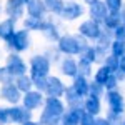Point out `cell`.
<instances>
[{
  "instance_id": "cell-1",
  "label": "cell",
  "mask_w": 125,
  "mask_h": 125,
  "mask_svg": "<svg viewBox=\"0 0 125 125\" xmlns=\"http://www.w3.org/2000/svg\"><path fill=\"white\" fill-rule=\"evenodd\" d=\"M87 39L80 33L77 35H60L57 40V50L63 55H80L87 47Z\"/></svg>"
},
{
  "instance_id": "cell-2",
  "label": "cell",
  "mask_w": 125,
  "mask_h": 125,
  "mask_svg": "<svg viewBox=\"0 0 125 125\" xmlns=\"http://www.w3.org/2000/svg\"><path fill=\"white\" fill-rule=\"evenodd\" d=\"M50 67H52V63L47 58V55H33L30 58V77L33 80L42 77H48Z\"/></svg>"
},
{
  "instance_id": "cell-3",
  "label": "cell",
  "mask_w": 125,
  "mask_h": 125,
  "mask_svg": "<svg viewBox=\"0 0 125 125\" xmlns=\"http://www.w3.org/2000/svg\"><path fill=\"white\" fill-rule=\"evenodd\" d=\"M7 47L13 52H25L30 47V37H29V30H15L13 35L7 40Z\"/></svg>"
},
{
  "instance_id": "cell-4",
  "label": "cell",
  "mask_w": 125,
  "mask_h": 125,
  "mask_svg": "<svg viewBox=\"0 0 125 125\" xmlns=\"http://www.w3.org/2000/svg\"><path fill=\"white\" fill-rule=\"evenodd\" d=\"M5 68L9 70V73L12 77H19V75H23L27 73V63L23 62V58L20 57L17 52L10 53L7 57V62H5Z\"/></svg>"
},
{
  "instance_id": "cell-5",
  "label": "cell",
  "mask_w": 125,
  "mask_h": 125,
  "mask_svg": "<svg viewBox=\"0 0 125 125\" xmlns=\"http://www.w3.org/2000/svg\"><path fill=\"white\" fill-rule=\"evenodd\" d=\"M105 100H107V105H108V112H114L118 115H122L125 112V100L117 88L115 90H107Z\"/></svg>"
},
{
  "instance_id": "cell-6",
  "label": "cell",
  "mask_w": 125,
  "mask_h": 125,
  "mask_svg": "<svg viewBox=\"0 0 125 125\" xmlns=\"http://www.w3.org/2000/svg\"><path fill=\"white\" fill-rule=\"evenodd\" d=\"M102 25H100V22H95V20L88 19L85 22H82L80 23V27H78V33L82 35V37H85L87 40H97L100 37V33H102Z\"/></svg>"
},
{
  "instance_id": "cell-7",
  "label": "cell",
  "mask_w": 125,
  "mask_h": 125,
  "mask_svg": "<svg viewBox=\"0 0 125 125\" xmlns=\"http://www.w3.org/2000/svg\"><path fill=\"white\" fill-rule=\"evenodd\" d=\"M9 117H10V122H12V124L22 125L23 122H27V120L32 118V110L25 108L23 105L15 104V105H12L9 108Z\"/></svg>"
},
{
  "instance_id": "cell-8",
  "label": "cell",
  "mask_w": 125,
  "mask_h": 125,
  "mask_svg": "<svg viewBox=\"0 0 125 125\" xmlns=\"http://www.w3.org/2000/svg\"><path fill=\"white\" fill-rule=\"evenodd\" d=\"M67 108H65V104L60 100V97H47L45 98V104H43V110L42 112H45V114H50V115L53 117H62V114L65 112Z\"/></svg>"
},
{
  "instance_id": "cell-9",
  "label": "cell",
  "mask_w": 125,
  "mask_h": 125,
  "mask_svg": "<svg viewBox=\"0 0 125 125\" xmlns=\"http://www.w3.org/2000/svg\"><path fill=\"white\" fill-rule=\"evenodd\" d=\"M82 114H83V105L68 107V110H65L60 117V125H80Z\"/></svg>"
},
{
  "instance_id": "cell-10",
  "label": "cell",
  "mask_w": 125,
  "mask_h": 125,
  "mask_svg": "<svg viewBox=\"0 0 125 125\" xmlns=\"http://www.w3.org/2000/svg\"><path fill=\"white\" fill-rule=\"evenodd\" d=\"M0 97L5 100V102H9L10 105H15V104H19L20 100H22V92H20L17 85L15 83H5V85L0 88Z\"/></svg>"
},
{
  "instance_id": "cell-11",
  "label": "cell",
  "mask_w": 125,
  "mask_h": 125,
  "mask_svg": "<svg viewBox=\"0 0 125 125\" xmlns=\"http://www.w3.org/2000/svg\"><path fill=\"white\" fill-rule=\"evenodd\" d=\"M82 13H83L82 3H77V2H65V3H63V9L60 12V17L63 20L72 22V20H77L78 17H82Z\"/></svg>"
},
{
  "instance_id": "cell-12",
  "label": "cell",
  "mask_w": 125,
  "mask_h": 125,
  "mask_svg": "<svg viewBox=\"0 0 125 125\" xmlns=\"http://www.w3.org/2000/svg\"><path fill=\"white\" fill-rule=\"evenodd\" d=\"M22 104L29 110H35L43 104V95L40 90H29L22 95Z\"/></svg>"
},
{
  "instance_id": "cell-13",
  "label": "cell",
  "mask_w": 125,
  "mask_h": 125,
  "mask_svg": "<svg viewBox=\"0 0 125 125\" xmlns=\"http://www.w3.org/2000/svg\"><path fill=\"white\" fill-rule=\"evenodd\" d=\"M65 92V85L58 77H47V83H45V90L43 94H47L48 97H63Z\"/></svg>"
},
{
  "instance_id": "cell-14",
  "label": "cell",
  "mask_w": 125,
  "mask_h": 125,
  "mask_svg": "<svg viewBox=\"0 0 125 125\" xmlns=\"http://www.w3.org/2000/svg\"><path fill=\"white\" fill-rule=\"evenodd\" d=\"M88 15H90V19L95 20V22H104L105 17L108 15V9H107L105 2H102V0H95L94 3H90L88 5Z\"/></svg>"
},
{
  "instance_id": "cell-15",
  "label": "cell",
  "mask_w": 125,
  "mask_h": 125,
  "mask_svg": "<svg viewBox=\"0 0 125 125\" xmlns=\"http://www.w3.org/2000/svg\"><path fill=\"white\" fill-rule=\"evenodd\" d=\"M60 72H62V75H65V77H77L78 75V63L77 60H73V58L70 57H65L62 62H60Z\"/></svg>"
},
{
  "instance_id": "cell-16",
  "label": "cell",
  "mask_w": 125,
  "mask_h": 125,
  "mask_svg": "<svg viewBox=\"0 0 125 125\" xmlns=\"http://www.w3.org/2000/svg\"><path fill=\"white\" fill-rule=\"evenodd\" d=\"M25 7H27V13H29V15L39 17V19H43V15H45V12H47L43 0H27Z\"/></svg>"
},
{
  "instance_id": "cell-17",
  "label": "cell",
  "mask_w": 125,
  "mask_h": 125,
  "mask_svg": "<svg viewBox=\"0 0 125 125\" xmlns=\"http://www.w3.org/2000/svg\"><path fill=\"white\" fill-rule=\"evenodd\" d=\"M83 110L90 115L97 117L100 112H102V105H100V98L98 97H92V95H87V98L83 100Z\"/></svg>"
},
{
  "instance_id": "cell-18",
  "label": "cell",
  "mask_w": 125,
  "mask_h": 125,
  "mask_svg": "<svg viewBox=\"0 0 125 125\" xmlns=\"http://www.w3.org/2000/svg\"><path fill=\"white\" fill-rule=\"evenodd\" d=\"M72 87L75 88V92H77L82 98H85V97L88 95V87H90V83H88L87 77H83V75L78 73L77 77H73V83H72Z\"/></svg>"
},
{
  "instance_id": "cell-19",
  "label": "cell",
  "mask_w": 125,
  "mask_h": 125,
  "mask_svg": "<svg viewBox=\"0 0 125 125\" xmlns=\"http://www.w3.org/2000/svg\"><path fill=\"white\" fill-rule=\"evenodd\" d=\"M13 32H15V20L13 19H5L0 22V39L2 40H7L13 35Z\"/></svg>"
},
{
  "instance_id": "cell-20",
  "label": "cell",
  "mask_w": 125,
  "mask_h": 125,
  "mask_svg": "<svg viewBox=\"0 0 125 125\" xmlns=\"http://www.w3.org/2000/svg\"><path fill=\"white\" fill-rule=\"evenodd\" d=\"M42 33L45 35V39L50 40V42H57L60 39V32H58V27L53 23V22H43V27H42Z\"/></svg>"
},
{
  "instance_id": "cell-21",
  "label": "cell",
  "mask_w": 125,
  "mask_h": 125,
  "mask_svg": "<svg viewBox=\"0 0 125 125\" xmlns=\"http://www.w3.org/2000/svg\"><path fill=\"white\" fill-rule=\"evenodd\" d=\"M63 97H65V100H67V105L68 107H78V105H82V97L75 92V88H73L72 85L65 87Z\"/></svg>"
},
{
  "instance_id": "cell-22",
  "label": "cell",
  "mask_w": 125,
  "mask_h": 125,
  "mask_svg": "<svg viewBox=\"0 0 125 125\" xmlns=\"http://www.w3.org/2000/svg\"><path fill=\"white\" fill-rule=\"evenodd\" d=\"M102 23H104V27H105L107 30L117 29V27L122 23V15H120V12H108V15L105 17V20H104Z\"/></svg>"
},
{
  "instance_id": "cell-23",
  "label": "cell",
  "mask_w": 125,
  "mask_h": 125,
  "mask_svg": "<svg viewBox=\"0 0 125 125\" xmlns=\"http://www.w3.org/2000/svg\"><path fill=\"white\" fill-rule=\"evenodd\" d=\"M15 85H17V88L22 94H25V92H29V90L33 88V78L27 77V73L19 75V77H15Z\"/></svg>"
},
{
  "instance_id": "cell-24",
  "label": "cell",
  "mask_w": 125,
  "mask_h": 125,
  "mask_svg": "<svg viewBox=\"0 0 125 125\" xmlns=\"http://www.w3.org/2000/svg\"><path fill=\"white\" fill-rule=\"evenodd\" d=\"M97 47L100 48H105V50H108L110 48V43L114 42V30H102V33H100V37L95 40Z\"/></svg>"
},
{
  "instance_id": "cell-25",
  "label": "cell",
  "mask_w": 125,
  "mask_h": 125,
  "mask_svg": "<svg viewBox=\"0 0 125 125\" xmlns=\"http://www.w3.org/2000/svg\"><path fill=\"white\" fill-rule=\"evenodd\" d=\"M43 22L45 20L43 19H39V17H32V15H29L27 19H23V27L27 30H42V27H43Z\"/></svg>"
},
{
  "instance_id": "cell-26",
  "label": "cell",
  "mask_w": 125,
  "mask_h": 125,
  "mask_svg": "<svg viewBox=\"0 0 125 125\" xmlns=\"http://www.w3.org/2000/svg\"><path fill=\"white\" fill-rule=\"evenodd\" d=\"M43 3H45V9L47 12H52V13H57L60 15V12L63 9V0H43Z\"/></svg>"
},
{
  "instance_id": "cell-27",
  "label": "cell",
  "mask_w": 125,
  "mask_h": 125,
  "mask_svg": "<svg viewBox=\"0 0 125 125\" xmlns=\"http://www.w3.org/2000/svg\"><path fill=\"white\" fill-rule=\"evenodd\" d=\"M110 75H112V70L107 67V65H102V67H100V68L95 72V77H94V80H95L97 83H102V85H104V83L107 82V78L110 77Z\"/></svg>"
},
{
  "instance_id": "cell-28",
  "label": "cell",
  "mask_w": 125,
  "mask_h": 125,
  "mask_svg": "<svg viewBox=\"0 0 125 125\" xmlns=\"http://www.w3.org/2000/svg\"><path fill=\"white\" fill-rule=\"evenodd\" d=\"M5 13L9 15L10 19L17 20L20 17H23V7H20V5H12V3H7V7H5Z\"/></svg>"
},
{
  "instance_id": "cell-29",
  "label": "cell",
  "mask_w": 125,
  "mask_h": 125,
  "mask_svg": "<svg viewBox=\"0 0 125 125\" xmlns=\"http://www.w3.org/2000/svg\"><path fill=\"white\" fill-rule=\"evenodd\" d=\"M78 73L80 75H83V77H88L90 73H92V62H88L87 58H83V57H80L78 58Z\"/></svg>"
},
{
  "instance_id": "cell-30",
  "label": "cell",
  "mask_w": 125,
  "mask_h": 125,
  "mask_svg": "<svg viewBox=\"0 0 125 125\" xmlns=\"http://www.w3.org/2000/svg\"><path fill=\"white\" fill-rule=\"evenodd\" d=\"M110 53H114L115 57H124L125 55V43L124 42H120V40H115L114 39V42L110 43Z\"/></svg>"
},
{
  "instance_id": "cell-31",
  "label": "cell",
  "mask_w": 125,
  "mask_h": 125,
  "mask_svg": "<svg viewBox=\"0 0 125 125\" xmlns=\"http://www.w3.org/2000/svg\"><path fill=\"white\" fill-rule=\"evenodd\" d=\"M105 94V87L102 85V83H97L95 80L90 83V87H88V95H92V97H100Z\"/></svg>"
},
{
  "instance_id": "cell-32",
  "label": "cell",
  "mask_w": 125,
  "mask_h": 125,
  "mask_svg": "<svg viewBox=\"0 0 125 125\" xmlns=\"http://www.w3.org/2000/svg\"><path fill=\"white\" fill-rule=\"evenodd\" d=\"M80 57L87 58L88 62H97V50H95V45H87L85 48H83V52L80 53Z\"/></svg>"
},
{
  "instance_id": "cell-33",
  "label": "cell",
  "mask_w": 125,
  "mask_h": 125,
  "mask_svg": "<svg viewBox=\"0 0 125 125\" xmlns=\"http://www.w3.org/2000/svg\"><path fill=\"white\" fill-rule=\"evenodd\" d=\"M39 122L42 125H58V124H60V118H58V117L50 115V114L42 112V114H40V120H39Z\"/></svg>"
},
{
  "instance_id": "cell-34",
  "label": "cell",
  "mask_w": 125,
  "mask_h": 125,
  "mask_svg": "<svg viewBox=\"0 0 125 125\" xmlns=\"http://www.w3.org/2000/svg\"><path fill=\"white\" fill-rule=\"evenodd\" d=\"M104 65H107V67L110 68L112 72H115L117 68H118V57H115L114 53L107 55V57L104 58Z\"/></svg>"
},
{
  "instance_id": "cell-35",
  "label": "cell",
  "mask_w": 125,
  "mask_h": 125,
  "mask_svg": "<svg viewBox=\"0 0 125 125\" xmlns=\"http://www.w3.org/2000/svg\"><path fill=\"white\" fill-rule=\"evenodd\" d=\"M108 12H120L124 7V0H104Z\"/></svg>"
},
{
  "instance_id": "cell-36",
  "label": "cell",
  "mask_w": 125,
  "mask_h": 125,
  "mask_svg": "<svg viewBox=\"0 0 125 125\" xmlns=\"http://www.w3.org/2000/svg\"><path fill=\"white\" fill-rule=\"evenodd\" d=\"M118 83H120V80L114 75V72H112V75L107 78V82L104 83V87H105V90H115L117 87H118Z\"/></svg>"
},
{
  "instance_id": "cell-37",
  "label": "cell",
  "mask_w": 125,
  "mask_h": 125,
  "mask_svg": "<svg viewBox=\"0 0 125 125\" xmlns=\"http://www.w3.org/2000/svg\"><path fill=\"white\" fill-rule=\"evenodd\" d=\"M114 39L115 40H120L125 43V23L122 22L117 29H114Z\"/></svg>"
},
{
  "instance_id": "cell-38",
  "label": "cell",
  "mask_w": 125,
  "mask_h": 125,
  "mask_svg": "<svg viewBox=\"0 0 125 125\" xmlns=\"http://www.w3.org/2000/svg\"><path fill=\"white\" fill-rule=\"evenodd\" d=\"M10 82H13V77L9 73V70L3 67V68H0V83H10Z\"/></svg>"
},
{
  "instance_id": "cell-39",
  "label": "cell",
  "mask_w": 125,
  "mask_h": 125,
  "mask_svg": "<svg viewBox=\"0 0 125 125\" xmlns=\"http://www.w3.org/2000/svg\"><path fill=\"white\" fill-rule=\"evenodd\" d=\"M10 124V117H9V108L0 107V125H9Z\"/></svg>"
},
{
  "instance_id": "cell-40",
  "label": "cell",
  "mask_w": 125,
  "mask_h": 125,
  "mask_svg": "<svg viewBox=\"0 0 125 125\" xmlns=\"http://www.w3.org/2000/svg\"><path fill=\"white\" fill-rule=\"evenodd\" d=\"M94 120H95V117L87 114L85 110H83V114L80 117V125H94Z\"/></svg>"
},
{
  "instance_id": "cell-41",
  "label": "cell",
  "mask_w": 125,
  "mask_h": 125,
  "mask_svg": "<svg viewBox=\"0 0 125 125\" xmlns=\"http://www.w3.org/2000/svg\"><path fill=\"white\" fill-rule=\"evenodd\" d=\"M45 83H47V77H42V78H35L33 80V87L40 90L42 94H43V90H45Z\"/></svg>"
},
{
  "instance_id": "cell-42",
  "label": "cell",
  "mask_w": 125,
  "mask_h": 125,
  "mask_svg": "<svg viewBox=\"0 0 125 125\" xmlns=\"http://www.w3.org/2000/svg\"><path fill=\"white\" fill-rule=\"evenodd\" d=\"M94 125H112V124H110V120L107 117H97L94 120Z\"/></svg>"
},
{
  "instance_id": "cell-43",
  "label": "cell",
  "mask_w": 125,
  "mask_h": 125,
  "mask_svg": "<svg viewBox=\"0 0 125 125\" xmlns=\"http://www.w3.org/2000/svg\"><path fill=\"white\" fill-rule=\"evenodd\" d=\"M9 3H12V5H20V7H25L27 0H9Z\"/></svg>"
},
{
  "instance_id": "cell-44",
  "label": "cell",
  "mask_w": 125,
  "mask_h": 125,
  "mask_svg": "<svg viewBox=\"0 0 125 125\" xmlns=\"http://www.w3.org/2000/svg\"><path fill=\"white\" fill-rule=\"evenodd\" d=\"M118 70L125 72V55H124V57H120V58H118Z\"/></svg>"
},
{
  "instance_id": "cell-45",
  "label": "cell",
  "mask_w": 125,
  "mask_h": 125,
  "mask_svg": "<svg viewBox=\"0 0 125 125\" xmlns=\"http://www.w3.org/2000/svg\"><path fill=\"white\" fill-rule=\"evenodd\" d=\"M22 125H42V124H40V122H33V120L30 118V120H27V122H23Z\"/></svg>"
},
{
  "instance_id": "cell-46",
  "label": "cell",
  "mask_w": 125,
  "mask_h": 125,
  "mask_svg": "<svg viewBox=\"0 0 125 125\" xmlns=\"http://www.w3.org/2000/svg\"><path fill=\"white\" fill-rule=\"evenodd\" d=\"M120 15H122V22L125 23V3H124V7H122V10H120Z\"/></svg>"
},
{
  "instance_id": "cell-47",
  "label": "cell",
  "mask_w": 125,
  "mask_h": 125,
  "mask_svg": "<svg viewBox=\"0 0 125 125\" xmlns=\"http://www.w3.org/2000/svg\"><path fill=\"white\" fill-rule=\"evenodd\" d=\"M83 2H85V3H88V5H90V3H94V2H95V0H83Z\"/></svg>"
},
{
  "instance_id": "cell-48",
  "label": "cell",
  "mask_w": 125,
  "mask_h": 125,
  "mask_svg": "<svg viewBox=\"0 0 125 125\" xmlns=\"http://www.w3.org/2000/svg\"><path fill=\"white\" fill-rule=\"evenodd\" d=\"M120 125H125V120H122V122H120Z\"/></svg>"
},
{
  "instance_id": "cell-49",
  "label": "cell",
  "mask_w": 125,
  "mask_h": 125,
  "mask_svg": "<svg viewBox=\"0 0 125 125\" xmlns=\"http://www.w3.org/2000/svg\"><path fill=\"white\" fill-rule=\"evenodd\" d=\"M0 12H2V7H0Z\"/></svg>"
},
{
  "instance_id": "cell-50",
  "label": "cell",
  "mask_w": 125,
  "mask_h": 125,
  "mask_svg": "<svg viewBox=\"0 0 125 125\" xmlns=\"http://www.w3.org/2000/svg\"><path fill=\"white\" fill-rule=\"evenodd\" d=\"M58 125H60V124H58Z\"/></svg>"
}]
</instances>
